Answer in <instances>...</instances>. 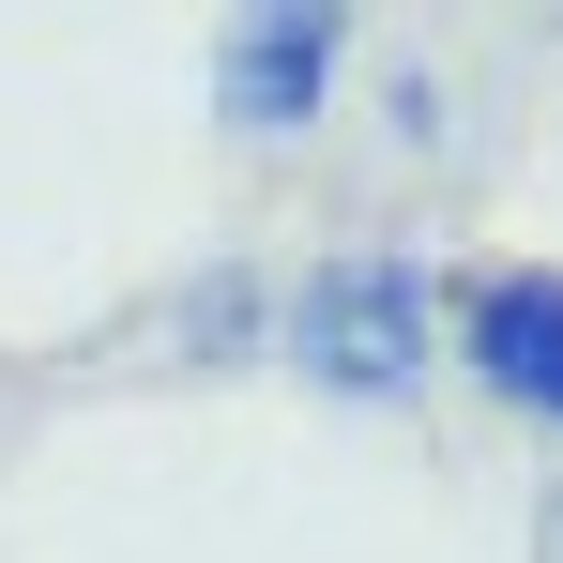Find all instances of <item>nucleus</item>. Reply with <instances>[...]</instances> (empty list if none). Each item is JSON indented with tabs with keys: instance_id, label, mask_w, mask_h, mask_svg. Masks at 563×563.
I'll list each match as a JSON object with an SVG mask.
<instances>
[{
	"instance_id": "nucleus-4",
	"label": "nucleus",
	"mask_w": 563,
	"mask_h": 563,
	"mask_svg": "<svg viewBox=\"0 0 563 563\" xmlns=\"http://www.w3.org/2000/svg\"><path fill=\"white\" fill-rule=\"evenodd\" d=\"M168 335H184V351H244V335H260V275H198L184 305H168Z\"/></svg>"
},
{
	"instance_id": "nucleus-1",
	"label": "nucleus",
	"mask_w": 563,
	"mask_h": 563,
	"mask_svg": "<svg viewBox=\"0 0 563 563\" xmlns=\"http://www.w3.org/2000/svg\"><path fill=\"white\" fill-rule=\"evenodd\" d=\"M275 351H289V380L396 411V396H427V351H442V275L411 244H335L275 289Z\"/></svg>"
},
{
	"instance_id": "nucleus-2",
	"label": "nucleus",
	"mask_w": 563,
	"mask_h": 563,
	"mask_svg": "<svg viewBox=\"0 0 563 563\" xmlns=\"http://www.w3.org/2000/svg\"><path fill=\"white\" fill-rule=\"evenodd\" d=\"M351 77V0H244L213 31V122L229 137H305Z\"/></svg>"
},
{
	"instance_id": "nucleus-3",
	"label": "nucleus",
	"mask_w": 563,
	"mask_h": 563,
	"mask_svg": "<svg viewBox=\"0 0 563 563\" xmlns=\"http://www.w3.org/2000/svg\"><path fill=\"white\" fill-rule=\"evenodd\" d=\"M442 351L487 411H518V427H563V260H487L457 289V320H442Z\"/></svg>"
}]
</instances>
